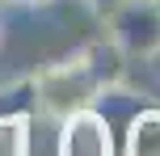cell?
Instances as JSON below:
<instances>
[{
    "mask_svg": "<svg viewBox=\"0 0 160 156\" xmlns=\"http://www.w3.org/2000/svg\"><path fill=\"white\" fill-rule=\"evenodd\" d=\"M152 4H156V8H160V0H152Z\"/></svg>",
    "mask_w": 160,
    "mask_h": 156,
    "instance_id": "cell-13",
    "label": "cell"
},
{
    "mask_svg": "<svg viewBox=\"0 0 160 156\" xmlns=\"http://www.w3.org/2000/svg\"><path fill=\"white\" fill-rule=\"evenodd\" d=\"M30 127L34 123H0V156H30Z\"/></svg>",
    "mask_w": 160,
    "mask_h": 156,
    "instance_id": "cell-7",
    "label": "cell"
},
{
    "mask_svg": "<svg viewBox=\"0 0 160 156\" xmlns=\"http://www.w3.org/2000/svg\"><path fill=\"white\" fill-rule=\"evenodd\" d=\"M0 13H4V0H0Z\"/></svg>",
    "mask_w": 160,
    "mask_h": 156,
    "instance_id": "cell-12",
    "label": "cell"
},
{
    "mask_svg": "<svg viewBox=\"0 0 160 156\" xmlns=\"http://www.w3.org/2000/svg\"><path fill=\"white\" fill-rule=\"evenodd\" d=\"M38 118V97H34L30 72L0 84V123H34Z\"/></svg>",
    "mask_w": 160,
    "mask_h": 156,
    "instance_id": "cell-6",
    "label": "cell"
},
{
    "mask_svg": "<svg viewBox=\"0 0 160 156\" xmlns=\"http://www.w3.org/2000/svg\"><path fill=\"white\" fill-rule=\"evenodd\" d=\"M55 156H118L114 127L93 106L55 123Z\"/></svg>",
    "mask_w": 160,
    "mask_h": 156,
    "instance_id": "cell-3",
    "label": "cell"
},
{
    "mask_svg": "<svg viewBox=\"0 0 160 156\" xmlns=\"http://www.w3.org/2000/svg\"><path fill=\"white\" fill-rule=\"evenodd\" d=\"M101 25L114 42L122 47V55L143 63L152 59V51L160 47V8L152 0H118L101 13Z\"/></svg>",
    "mask_w": 160,
    "mask_h": 156,
    "instance_id": "cell-2",
    "label": "cell"
},
{
    "mask_svg": "<svg viewBox=\"0 0 160 156\" xmlns=\"http://www.w3.org/2000/svg\"><path fill=\"white\" fill-rule=\"evenodd\" d=\"M148 68H152V76H156V80H160V47L152 51V59H148Z\"/></svg>",
    "mask_w": 160,
    "mask_h": 156,
    "instance_id": "cell-10",
    "label": "cell"
},
{
    "mask_svg": "<svg viewBox=\"0 0 160 156\" xmlns=\"http://www.w3.org/2000/svg\"><path fill=\"white\" fill-rule=\"evenodd\" d=\"M30 80H34V97H38V118H51V123L76 114V110H88L93 97L101 93L97 80L88 76V68L80 63L76 47L63 51V55H51L42 63H34Z\"/></svg>",
    "mask_w": 160,
    "mask_h": 156,
    "instance_id": "cell-1",
    "label": "cell"
},
{
    "mask_svg": "<svg viewBox=\"0 0 160 156\" xmlns=\"http://www.w3.org/2000/svg\"><path fill=\"white\" fill-rule=\"evenodd\" d=\"M118 156H160V106H139L122 123Z\"/></svg>",
    "mask_w": 160,
    "mask_h": 156,
    "instance_id": "cell-5",
    "label": "cell"
},
{
    "mask_svg": "<svg viewBox=\"0 0 160 156\" xmlns=\"http://www.w3.org/2000/svg\"><path fill=\"white\" fill-rule=\"evenodd\" d=\"M47 4H59V0H4V8H47Z\"/></svg>",
    "mask_w": 160,
    "mask_h": 156,
    "instance_id": "cell-8",
    "label": "cell"
},
{
    "mask_svg": "<svg viewBox=\"0 0 160 156\" xmlns=\"http://www.w3.org/2000/svg\"><path fill=\"white\" fill-rule=\"evenodd\" d=\"M84 4H88V8H93V13H97V17H101V13H105V8H110V4H118V0H84Z\"/></svg>",
    "mask_w": 160,
    "mask_h": 156,
    "instance_id": "cell-9",
    "label": "cell"
},
{
    "mask_svg": "<svg viewBox=\"0 0 160 156\" xmlns=\"http://www.w3.org/2000/svg\"><path fill=\"white\" fill-rule=\"evenodd\" d=\"M76 55H80V63L88 68V76L97 80V89H110V84H122V80H127L131 59L122 55V47H118L105 30L80 38V42H76Z\"/></svg>",
    "mask_w": 160,
    "mask_h": 156,
    "instance_id": "cell-4",
    "label": "cell"
},
{
    "mask_svg": "<svg viewBox=\"0 0 160 156\" xmlns=\"http://www.w3.org/2000/svg\"><path fill=\"white\" fill-rule=\"evenodd\" d=\"M0 55H4V21H0Z\"/></svg>",
    "mask_w": 160,
    "mask_h": 156,
    "instance_id": "cell-11",
    "label": "cell"
}]
</instances>
